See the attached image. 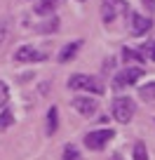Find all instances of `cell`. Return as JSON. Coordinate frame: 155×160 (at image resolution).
I'll return each instance as SVG.
<instances>
[{"label":"cell","instance_id":"cell-5","mask_svg":"<svg viewBox=\"0 0 155 160\" xmlns=\"http://www.w3.org/2000/svg\"><path fill=\"white\" fill-rule=\"evenodd\" d=\"M143 78V68L141 66H127L125 71L115 75V85L118 87H129V85H136V80Z\"/></svg>","mask_w":155,"mask_h":160},{"label":"cell","instance_id":"cell-17","mask_svg":"<svg viewBox=\"0 0 155 160\" xmlns=\"http://www.w3.org/2000/svg\"><path fill=\"white\" fill-rule=\"evenodd\" d=\"M56 28H59V19H56V17H52L47 24L38 26V31H40V33H52V31H56Z\"/></svg>","mask_w":155,"mask_h":160},{"label":"cell","instance_id":"cell-21","mask_svg":"<svg viewBox=\"0 0 155 160\" xmlns=\"http://www.w3.org/2000/svg\"><path fill=\"white\" fill-rule=\"evenodd\" d=\"M153 59H155V47H153Z\"/></svg>","mask_w":155,"mask_h":160},{"label":"cell","instance_id":"cell-19","mask_svg":"<svg viewBox=\"0 0 155 160\" xmlns=\"http://www.w3.org/2000/svg\"><path fill=\"white\" fill-rule=\"evenodd\" d=\"M7 97H10V90H7V85L0 80V108L5 106V101H7Z\"/></svg>","mask_w":155,"mask_h":160},{"label":"cell","instance_id":"cell-12","mask_svg":"<svg viewBox=\"0 0 155 160\" xmlns=\"http://www.w3.org/2000/svg\"><path fill=\"white\" fill-rule=\"evenodd\" d=\"M122 57H125V61H136V64H143L146 61V54L141 50H132V47H125L122 50Z\"/></svg>","mask_w":155,"mask_h":160},{"label":"cell","instance_id":"cell-13","mask_svg":"<svg viewBox=\"0 0 155 160\" xmlns=\"http://www.w3.org/2000/svg\"><path fill=\"white\" fill-rule=\"evenodd\" d=\"M139 97L143 101H155V82H146V85L139 90Z\"/></svg>","mask_w":155,"mask_h":160},{"label":"cell","instance_id":"cell-2","mask_svg":"<svg viewBox=\"0 0 155 160\" xmlns=\"http://www.w3.org/2000/svg\"><path fill=\"white\" fill-rule=\"evenodd\" d=\"M134 111H136V104L129 99V97H115L113 99V118L122 125H127L132 118H134Z\"/></svg>","mask_w":155,"mask_h":160},{"label":"cell","instance_id":"cell-7","mask_svg":"<svg viewBox=\"0 0 155 160\" xmlns=\"http://www.w3.org/2000/svg\"><path fill=\"white\" fill-rule=\"evenodd\" d=\"M129 33L132 35H146V33H148V31H150V26H153V21H150V19H146V17L143 14H136V12H129Z\"/></svg>","mask_w":155,"mask_h":160},{"label":"cell","instance_id":"cell-9","mask_svg":"<svg viewBox=\"0 0 155 160\" xmlns=\"http://www.w3.org/2000/svg\"><path fill=\"white\" fill-rule=\"evenodd\" d=\"M61 2H64V0H38V2H35V14H40V17H47V14H52V12L56 10V7L61 5Z\"/></svg>","mask_w":155,"mask_h":160},{"label":"cell","instance_id":"cell-20","mask_svg":"<svg viewBox=\"0 0 155 160\" xmlns=\"http://www.w3.org/2000/svg\"><path fill=\"white\" fill-rule=\"evenodd\" d=\"M143 5L148 7L150 12H155V0H143Z\"/></svg>","mask_w":155,"mask_h":160},{"label":"cell","instance_id":"cell-10","mask_svg":"<svg viewBox=\"0 0 155 160\" xmlns=\"http://www.w3.org/2000/svg\"><path fill=\"white\" fill-rule=\"evenodd\" d=\"M80 47H82V40H73V42H68V45L59 52V61H61V64L70 61L75 54H78V50H80Z\"/></svg>","mask_w":155,"mask_h":160},{"label":"cell","instance_id":"cell-4","mask_svg":"<svg viewBox=\"0 0 155 160\" xmlns=\"http://www.w3.org/2000/svg\"><path fill=\"white\" fill-rule=\"evenodd\" d=\"M113 137H115L113 130H94V132H90V134H85V146L90 151H101Z\"/></svg>","mask_w":155,"mask_h":160},{"label":"cell","instance_id":"cell-6","mask_svg":"<svg viewBox=\"0 0 155 160\" xmlns=\"http://www.w3.org/2000/svg\"><path fill=\"white\" fill-rule=\"evenodd\" d=\"M73 108L78 111L80 115L92 118V115L99 111V101H96L94 97H75V99H73Z\"/></svg>","mask_w":155,"mask_h":160},{"label":"cell","instance_id":"cell-15","mask_svg":"<svg viewBox=\"0 0 155 160\" xmlns=\"http://www.w3.org/2000/svg\"><path fill=\"white\" fill-rule=\"evenodd\" d=\"M10 33H12V21L2 19V21H0V45H5V42H7Z\"/></svg>","mask_w":155,"mask_h":160},{"label":"cell","instance_id":"cell-18","mask_svg":"<svg viewBox=\"0 0 155 160\" xmlns=\"http://www.w3.org/2000/svg\"><path fill=\"white\" fill-rule=\"evenodd\" d=\"M64 160H82V155L75 146H66L64 148Z\"/></svg>","mask_w":155,"mask_h":160},{"label":"cell","instance_id":"cell-1","mask_svg":"<svg viewBox=\"0 0 155 160\" xmlns=\"http://www.w3.org/2000/svg\"><path fill=\"white\" fill-rule=\"evenodd\" d=\"M68 87L70 90H85V92H92V94H104V85H101L96 78L85 75V73L70 75L68 78Z\"/></svg>","mask_w":155,"mask_h":160},{"label":"cell","instance_id":"cell-22","mask_svg":"<svg viewBox=\"0 0 155 160\" xmlns=\"http://www.w3.org/2000/svg\"><path fill=\"white\" fill-rule=\"evenodd\" d=\"M78 2H82V0H78Z\"/></svg>","mask_w":155,"mask_h":160},{"label":"cell","instance_id":"cell-11","mask_svg":"<svg viewBox=\"0 0 155 160\" xmlns=\"http://www.w3.org/2000/svg\"><path fill=\"white\" fill-rule=\"evenodd\" d=\"M56 127H59V111H56V106H52L47 111V134H54Z\"/></svg>","mask_w":155,"mask_h":160},{"label":"cell","instance_id":"cell-8","mask_svg":"<svg viewBox=\"0 0 155 160\" xmlns=\"http://www.w3.org/2000/svg\"><path fill=\"white\" fill-rule=\"evenodd\" d=\"M14 59L21 61V64H28V61H42V54L35 50L33 45H24L14 52Z\"/></svg>","mask_w":155,"mask_h":160},{"label":"cell","instance_id":"cell-3","mask_svg":"<svg viewBox=\"0 0 155 160\" xmlns=\"http://www.w3.org/2000/svg\"><path fill=\"white\" fill-rule=\"evenodd\" d=\"M120 14H129V5H127L125 0H104L101 2V17H104L106 24L113 21L115 17H120Z\"/></svg>","mask_w":155,"mask_h":160},{"label":"cell","instance_id":"cell-16","mask_svg":"<svg viewBox=\"0 0 155 160\" xmlns=\"http://www.w3.org/2000/svg\"><path fill=\"white\" fill-rule=\"evenodd\" d=\"M134 160H148V151H146V144L143 141H136L134 144Z\"/></svg>","mask_w":155,"mask_h":160},{"label":"cell","instance_id":"cell-14","mask_svg":"<svg viewBox=\"0 0 155 160\" xmlns=\"http://www.w3.org/2000/svg\"><path fill=\"white\" fill-rule=\"evenodd\" d=\"M14 122V111H10V108H5L2 113H0V132L2 130H7V127Z\"/></svg>","mask_w":155,"mask_h":160}]
</instances>
